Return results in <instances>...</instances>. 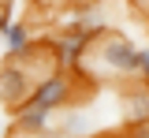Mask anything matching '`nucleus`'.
<instances>
[{
  "mask_svg": "<svg viewBox=\"0 0 149 138\" xmlns=\"http://www.w3.org/2000/svg\"><path fill=\"white\" fill-rule=\"evenodd\" d=\"M138 82L149 86V45H142V56H138Z\"/></svg>",
  "mask_w": 149,
  "mask_h": 138,
  "instance_id": "obj_6",
  "label": "nucleus"
},
{
  "mask_svg": "<svg viewBox=\"0 0 149 138\" xmlns=\"http://www.w3.org/2000/svg\"><path fill=\"white\" fill-rule=\"evenodd\" d=\"M4 4H15V0H0V8H4Z\"/></svg>",
  "mask_w": 149,
  "mask_h": 138,
  "instance_id": "obj_7",
  "label": "nucleus"
},
{
  "mask_svg": "<svg viewBox=\"0 0 149 138\" xmlns=\"http://www.w3.org/2000/svg\"><path fill=\"white\" fill-rule=\"evenodd\" d=\"M30 60H4L0 63V105L11 108V112H19V108L30 105L37 82H41V79L30 75Z\"/></svg>",
  "mask_w": 149,
  "mask_h": 138,
  "instance_id": "obj_3",
  "label": "nucleus"
},
{
  "mask_svg": "<svg viewBox=\"0 0 149 138\" xmlns=\"http://www.w3.org/2000/svg\"><path fill=\"white\" fill-rule=\"evenodd\" d=\"M123 123L127 127H149V86L146 82H130L123 90Z\"/></svg>",
  "mask_w": 149,
  "mask_h": 138,
  "instance_id": "obj_5",
  "label": "nucleus"
},
{
  "mask_svg": "<svg viewBox=\"0 0 149 138\" xmlns=\"http://www.w3.org/2000/svg\"><path fill=\"white\" fill-rule=\"evenodd\" d=\"M74 75H63V71H49L45 79L37 82V90H34V97H30V112H37V116H45V119H52L56 112H67L74 105Z\"/></svg>",
  "mask_w": 149,
  "mask_h": 138,
  "instance_id": "obj_2",
  "label": "nucleus"
},
{
  "mask_svg": "<svg viewBox=\"0 0 149 138\" xmlns=\"http://www.w3.org/2000/svg\"><path fill=\"white\" fill-rule=\"evenodd\" d=\"M63 4H67V8H71V4H78V0H63Z\"/></svg>",
  "mask_w": 149,
  "mask_h": 138,
  "instance_id": "obj_8",
  "label": "nucleus"
},
{
  "mask_svg": "<svg viewBox=\"0 0 149 138\" xmlns=\"http://www.w3.org/2000/svg\"><path fill=\"white\" fill-rule=\"evenodd\" d=\"M138 56L142 49L119 34V30H104L101 38L93 41L86 63L78 67L74 79H86V82H101V79H127V82H138Z\"/></svg>",
  "mask_w": 149,
  "mask_h": 138,
  "instance_id": "obj_1",
  "label": "nucleus"
},
{
  "mask_svg": "<svg viewBox=\"0 0 149 138\" xmlns=\"http://www.w3.org/2000/svg\"><path fill=\"white\" fill-rule=\"evenodd\" d=\"M60 131L67 138H90L101 131V116H97V105L93 101H74L67 112H60Z\"/></svg>",
  "mask_w": 149,
  "mask_h": 138,
  "instance_id": "obj_4",
  "label": "nucleus"
}]
</instances>
